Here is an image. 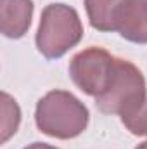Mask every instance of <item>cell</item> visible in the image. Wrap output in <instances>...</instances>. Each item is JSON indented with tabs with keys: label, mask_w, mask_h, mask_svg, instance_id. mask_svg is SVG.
Instances as JSON below:
<instances>
[{
	"label": "cell",
	"mask_w": 147,
	"mask_h": 149,
	"mask_svg": "<svg viewBox=\"0 0 147 149\" xmlns=\"http://www.w3.org/2000/svg\"><path fill=\"white\" fill-rule=\"evenodd\" d=\"M88 108L68 90H50L37 104L35 121L38 130L55 139H74L87 130Z\"/></svg>",
	"instance_id": "obj_1"
},
{
	"label": "cell",
	"mask_w": 147,
	"mask_h": 149,
	"mask_svg": "<svg viewBox=\"0 0 147 149\" xmlns=\"http://www.w3.org/2000/svg\"><path fill=\"white\" fill-rule=\"evenodd\" d=\"M83 38V24L76 9L66 3H49L40 16L37 49L47 59H59Z\"/></svg>",
	"instance_id": "obj_2"
},
{
	"label": "cell",
	"mask_w": 147,
	"mask_h": 149,
	"mask_svg": "<svg viewBox=\"0 0 147 149\" xmlns=\"http://www.w3.org/2000/svg\"><path fill=\"white\" fill-rule=\"evenodd\" d=\"M147 99L146 78L130 61L116 57L114 74L107 90L95 97V104L102 113L128 116L135 113Z\"/></svg>",
	"instance_id": "obj_3"
},
{
	"label": "cell",
	"mask_w": 147,
	"mask_h": 149,
	"mask_svg": "<svg viewBox=\"0 0 147 149\" xmlns=\"http://www.w3.org/2000/svg\"><path fill=\"white\" fill-rule=\"evenodd\" d=\"M116 57L106 49L88 47L78 52L69 63V74L74 85L87 95L99 97L109 87L114 74Z\"/></svg>",
	"instance_id": "obj_4"
},
{
	"label": "cell",
	"mask_w": 147,
	"mask_h": 149,
	"mask_svg": "<svg viewBox=\"0 0 147 149\" xmlns=\"http://www.w3.org/2000/svg\"><path fill=\"white\" fill-rule=\"evenodd\" d=\"M116 31L128 42L147 43V0H125L116 14Z\"/></svg>",
	"instance_id": "obj_5"
},
{
	"label": "cell",
	"mask_w": 147,
	"mask_h": 149,
	"mask_svg": "<svg viewBox=\"0 0 147 149\" xmlns=\"http://www.w3.org/2000/svg\"><path fill=\"white\" fill-rule=\"evenodd\" d=\"M33 0H0V30L7 38L24 37L31 26Z\"/></svg>",
	"instance_id": "obj_6"
},
{
	"label": "cell",
	"mask_w": 147,
	"mask_h": 149,
	"mask_svg": "<svg viewBox=\"0 0 147 149\" xmlns=\"http://www.w3.org/2000/svg\"><path fill=\"white\" fill-rule=\"evenodd\" d=\"M125 0H85L88 21L97 31H116V14Z\"/></svg>",
	"instance_id": "obj_7"
},
{
	"label": "cell",
	"mask_w": 147,
	"mask_h": 149,
	"mask_svg": "<svg viewBox=\"0 0 147 149\" xmlns=\"http://www.w3.org/2000/svg\"><path fill=\"white\" fill-rule=\"evenodd\" d=\"M2 101H3V118H2V142H7L19 128V121H21V109L17 106V102L7 94H2Z\"/></svg>",
	"instance_id": "obj_8"
},
{
	"label": "cell",
	"mask_w": 147,
	"mask_h": 149,
	"mask_svg": "<svg viewBox=\"0 0 147 149\" xmlns=\"http://www.w3.org/2000/svg\"><path fill=\"white\" fill-rule=\"evenodd\" d=\"M121 121L130 134L139 135V137H147V99L135 113L123 116Z\"/></svg>",
	"instance_id": "obj_9"
},
{
	"label": "cell",
	"mask_w": 147,
	"mask_h": 149,
	"mask_svg": "<svg viewBox=\"0 0 147 149\" xmlns=\"http://www.w3.org/2000/svg\"><path fill=\"white\" fill-rule=\"evenodd\" d=\"M24 149H59L55 146H50V144H45V142H33L30 146H26Z\"/></svg>",
	"instance_id": "obj_10"
},
{
	"label": "cell",
	"mask_w": 147,
	"mask_h": 149,
	"mask_svg": "<svg viewBox=\"0 0 147 149\" xmlns=\"http://www.w3.org/2000/svg\"><path fill=\"white\" fill-rule=\"evenodd\" d=\"M135 149H147V141H146V142H142V144H139Z\"/></svg>",
	"instance_id": "obj_11"
}]
</instances>
